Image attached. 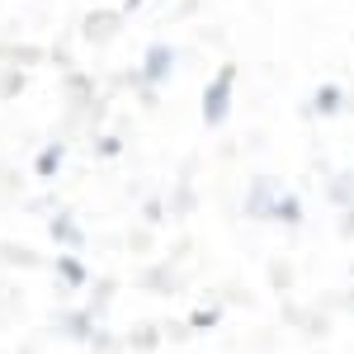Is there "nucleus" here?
Here are the masks:
<instances>
[{
    "label": "nucleus",
    "mask_w": 354,
    "mask_h": 354,
    "mask_svg": "<svg viewBox=\"0 0 354 354\" xmlns=\"http://www.w3.org/2000/svg\"><path fill=\"white\" fill-rule=\"evenodd\" d=\"M236 62H222L218 71H213V81L203 85V123L208 128H222L227 123V113H232V95H236Z\"/></svg>",
    "instance_id": "obj_1"
},
{
    "label": "nucleus",
    "mask_w": 354,
    "mask_h": 354,
    "mask_svg": "<svg viewBox=\"0 0 354 354\" xmlns=\"http://www.w3.org/2000/svg\"><path fill=\"white\" fill-rule=\"evenodd\" d=\"M175 62H180V53L170 48V43H151L147 48V57H142V71H137V85L151 95L161 81H170V71H175Z\"/></svg>",
    "instance_id": "obj_2"
},
{
    "label": "nucleus",
    "mask_w": 354,
    "mask_h": 354,
    "mask_svg": "<svg viewBox=\"0 0 354 354\" xmlns=\"http://www.w3.org/2000/svg\"><path fill=\"white\" fill-rule=\"evenodd\" d=\"M62 161H66V147H62V142H48V147L38 151V161H33V175H38V180H53L57 170H62Z\"/></svg>",
    "instance_id": "obj_3"
},
{
    "label": "nucleus",
    "mask_w": 354,
    "mask_h": 354,
    "mask_svg": "<svg viewBox=\"0 0 354 354\" xmlns=\"http://www.w3.org/2000/svg\"><path fill=\"white\" fill-rule=\"evenodd\" d=\"M340 104H345V90H340V85H317V95H312V109H317V113H326V118H330V113H340Z\"/></svg>",
    "instance_id": "obj_4"
},
{
    "label": "nucleus",
    "mask_w": 354,
    "mask_h": 354,
    "mask_svg": "<svg viewBox=\"0 0 354 354\" xmlns=\"http://www.w3.org/2000/svg\"><path fill=\"white\" fill-rule=\"evenodd\" d=\"M274 198H279V194H274L270 180H255V189H250V198H245V208H250L255 218H265V213L274 208Z\"/></svg>",
    "instance_id": "obj_5"
},
{
    "label": "nucleus",
    "mask_w": 354,
    "mask_h": 354,
    "mask_svg": "<svg viewBox=\"0 0 354 354\" xmlns=\"http://www.w3.org/2000/svg\"><path fill=\"white\" fill-rule=\"evenodd\" d=\"M270 218H279V222H302V203L293 198V194H279V198H274V208H270Z\"/></svg>",
    "instance_id": "obj_6"
},
{
    "label": "nucleus",
    "mask_w": 354,
    "mask_h": 354,
    "mask_svg": "<svg viewBox=\"0 0 354 354\" xmlns=\"http://www.w3.org/2000/svg\"><path fill=\"white\" fill-rule=\"evenodd\" d=\"M57 270H62V279H66L71 288H81V283H85V270L71 260V255H57Z\"/></svg>",
    "instance_id": "obj_7"
},
{
    "label": "nucleus",
    "mask_w": 354,
    "mask_h": 354,
    "mask_svg": "<svg viewBox=\"0 0 354 354\" xmlns=\"http://www.w3.org/2000/svg\"><path fill=\"white\" fill-rule=\"evenodd\" d=\"M53 236H57V241H66V245H81V227H76L71 218H57L53 222Z\"/></svg>",
    "instance_id": "obj_8"
},
{
    "label": "nucleus",
    "mask_w": 354,
    "mask_h": 354,
    "mask_svg": "<svg viewBox=\"0 0 354 354\" xmlns=\"http://www.w3.org/2000/svg\"><path fill=\"white\" fill-rule=\"evenodd\" d=\"M137 5H142V0H123V10H137Z\"/></svg>",
    "instance_id": "obj_9"
}]
</instances>
